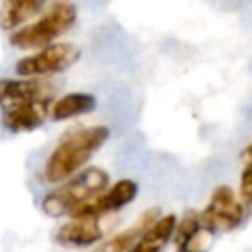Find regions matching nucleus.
<instances>
[{"instance_id": "10", "label": "nucleus", "mask_w": 252, "mask_h": 252, "mask_svg": "<svg viewBox=\"0 0 252 252\" xmlns=\"http://www.w3.org/2000/svg\"><path fill=\"white\" fill-rule=\"evenodd\" d=\"M51 100H35V102H24L16 104L12 108H6L2 114V122L12 132H30L39 128L47 114H49Z\"/></svg>"}, {"instance_id": "13", "label": "nucleus", "mask_w": 252, "mask_h": 252, "mask_svg": "<svg viewBox=\"0 0 252 252\" xmlns=\"http://www.w3.org/2000/svg\"><path fill=\"white\" fill-rule=\"evenodd\" d=\"M159 215L158 209H148L142 217H138L134 220V224H130L128 228L116 232L114 236L106 238V240H100L98 246H94L93 252H128L132 248V244L136 242V238L142 234V230Z\"/></svg>"}, {"instance_id": "3", "label": "nucleus", "mask_w": 252, "mask_h": 252, "mask_svg": "<svg viewBox=\"0 0 252 252\" xmlns=\"http://www.w3.org/2000/svg\"><path fill=\"white\" fill-rule=\"evenodd\" d=\"M77 22V8L73 2L61 0L47 8L37 20L32 24H24L16 28L10 35V43L20 49H39L43 45L53 43L57 37L67 33Z\"/></svg>"}, {"instance_id": "2", "label": "nucleus", "mask_w": 252, "mask_h": 252, "mask_svg": "<svg viewBox=\"0 0 252 252\" xmlns=\"http://www.w3.org/2000/svg\"><path fill=\"white\" fill-rule=\"evenodd\" d=\"M110 181V175L106 169L91 165L83 167L69 179L57 183L55 189L45 193L41 199V211L47 217H63L71 215L77 207L93 199L96 193H100Z\"/></svg>"}, {"instance_id": "12", "label": "nucleus", "mask_w": 252, "mask_h": 252, "mask_svg": "<svg viewBox=\"0 0 252 252\" xmlns=\"http://www.w3.org/2000/svg\"><path fill=\"white\" fill-rule=\"evenodd\" d=\"M96 108V98L91 93H67L49 104V118L51 120H69L75 116L89 114Z\"/></svg>"}, {"instance_id": "15", "label": "nucleus", "mask_w": 252, "mask_h": 252, "mask_svg": "<svg viewBox=\"0 0 252 252\" xmlns=\"http://www.w3.org/2000/svg\"><path fill=\"white\" fill-rule=\"evenodd\" d=\"M6 2H8V0H6Z\"/></svg>"}, {"instance_id": "14", "label": "nucleus", "mask_w": 252, "mask_h": 252, "mask_svg": "<svg viewBox=\"0 0 252 252\" xmlns=\"http://www.w3.org/2000/svg\"><path fill=\"white\" fill-rule=\"evenodd\" d=\"M238 197L242 199L244 205H252V158H248L246 165L240 171V181H238Z\"/></svg>"}, {"instance_id": "8", "label": "nucleus", "mask_w": 252, "mask_h": 252, "mask_svg": "<svg viewBox=\"0 0 252 252\" xmlns=\"http://www.w3.org/2000/svg\"><path fill=\"white\" fill-rule=\"evenodd\" d=\"M104 224L102 219H91V217H71L67 222H63L57 232L55 240L61 246L67 248H89L98 244L104 238Z\"/></svg>"}, {"instance_id": "7", "label": "nucleus", "mask_w": 252, "mask_h": 252, "mask_svg": "<svg viewBox=\"0 0 252 252\" xmlns=\"http://www.w3.org/2000/svg\"><path fill=\"white\" fill-rule=\"evenodd\" d=\"M51 100V85L39 77H20L0 81V106L2 110L24 102Z\"/></svg>"}, {"instance_id": "1", "label": "nucleus", "mask_w": 252, "mask_h": 252, "mask_svg": "<svg viewBox=\"0 0 252 252\" xmlns=\"http://www.w3.org/2000/svg\"><path fill=\"white\" fill-rule=\"evenodd\" d=\"M108 136L110 130L100 124L67 132L47 156L43 165V179L51 185L69 179L89 163V159L106 144Z\"/></svg>"}, {"instance_id": "5", "label": "nucleus", "mask_w": 252, "mask_h": 252, "mask_svg": "<svg viewBox=\"0 0 252 252\" xmlns=\"http://www.w3.org/2000/svg\"><path fill=\"white\" fill-rule=\"evenodd\" d=\"M79 59V49L67 41H53L39 47L35 53L22 57L16 63V73L20 77H47L69 69Z\"/></svg>"}, {"instance_id": "4", "label": "nucleus", "mask_w": 252, "mask_h": 252, "mask_svg": "<svg viewBox=\"0 0 252 252\" xmlns=\"http://www.w3.org/2000/svg\"><path fill=\"white\" fill-rule=\"evenodd\" d=\"M203 224L213 232H230L248 217V205L242 203V199L236 195V191L228 185H219L211 197L205 209L199 213Z\"/></svg>"}, {"instance_id": "11", "label": "nucleus", "mask_w": 252, "mask_h": 252, "mask_svg": "<svg viewBox=\"0 0 252 252\" xmlns=\"http://www.w3.org/2000/svg\"><path fill=\"white\" fill-rule=\"evenodd\" d=\"M175 222H177V217L173 213L161 215V217L158 215L142 230V234L136 238V242L132 244L128 252H163V248L173 236Z\"/></svg>"}, {"instance_id": "9", "label": "nucleus", "mask_w": 252, "mask_h": 252, "mask_svg": "<svg viewBox=\"0 0 252 252\" xmlns=\"http://www.w3.org/2000/svg\"><path fill=\"white\" fill-rule=\"evenodd\" d=\"M213 232L203 224L197 211H187L175 222L173 242L175 252H207L213 242Z\"/></svg>"}, {"instance_id": "6", "label": "nucleus", "mask_w": 252, "mask_h": 252, "mask_svg": "<svg viewBox=\"0 0 252 252\" xmlns=\"http://www.w3.org/2000/svg\"><path fill=\"white\" fill-rule=\"evenodd\" d=\"M138 195V183L134 179H118L110 187L106 185L100 193L93 199L77 207L69 217H91V219H104L108 215L118 213L120 209L134 203Z\"/></svg>"}]
</instances>
